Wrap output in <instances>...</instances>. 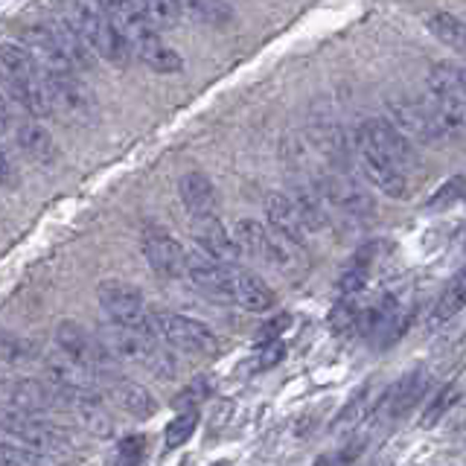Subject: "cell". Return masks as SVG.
<instances>
[{
  "instance_id": "cell-1",
  "label": "cell",
  "mask_w": 466,
  "mask_h": 466,
  "mask_svg": "<svg viewBox=\"0 0 466 466\" xmlns=\"http://www.w3.org/2000/svg\"><path fill=\"white\" fill-rule=\"evenodd\" d=\"M99 339L106 341L111 356L116 361L137 364V368L149 370L157 379H172L178 364L169 353V344L152 329V327H135V324H120V320H108L99 327Z\"/></svg>"
},
{
  "instance_id": "cell-2",
  "label": "cell",
  "mask_w": 466,
  "mask_h": 466,
  "mask_svg": "<svg viewBox=\"0 0 466 466\" xmlns=\"http://www.w3.org/2000/svg\"><path fill=\"white\" fill-rule=\"evenodd\" d=\"M65 21L76 29V35L85 41V47L106 62L123 67L131 58L128 38L116 26L108 12L99 6V0H65Z\"/></svg>"
},
{
  "instance_id": "cell-3",
  "label": "cell",
  "mask_w": 466,
  "mask_h": 466,
  "mask_svg": "<svg viewBox=\"0 0 466 466\" xmlns=\"http://www.w3.org/2000/svg\"><path fill=\"white\" fill-rule=\"evenodd\" d=\"M0 85L4 91L24 106L29 114L47 116L53 114V99L44 82V73L29 47L21 44H0Z\"/></svg>"
},
{
  "instance_id": "cell-4",
  "label": "cell",
  "mask_w": 466,
  "mask_h": 466,
  "mask_svg": "<svg viewBox=\"0 0 466 466\" xmlns=\"http://www.w3.org/2000/svg\"><path fill=\"white\" fill-rule=\"evenodd\" d=\"M0 434L6 441L18 443L35 455L53 458V455H67L70 451V437L53 426V422H44L35 414L21 411V408H12V411H0Z\"/></svg>"
},
{
  "instance_id": "cell-5",
  "label": "cell",
  "mask_w": 466,
  "mask_h": 466,
  "mask_svg": "<svg viewBox=\"0 0 466 466\" xmlns=\"http://www.w3.org/2000/svg\"><path fill=\"white\" fill-rule=\"evenodd\" d=\"M152 329L164 339V344H169V350H178V353H189V356H216L218 353L216 332L196 318L152 309Z\"/></svg>"
},
{
  "instance_id": "cell-6",
  "label": "cell",
  "mask_w": 466,
  "mask_h": 466,
  "mask_svg": "<svg viewBox=\"0 0 466 466\" xmlns=\"http://www.w3.org/2000/svg\"><path fill=\"white\" fill-rule=\"evenodd\" d=\"M56 344L58 350L79 361L82 368H87L96 376V385L102 376H108L111 370H116V359L111 356V350L106 347V341L99 339V332H87L76 320H62L56 329Z\"/></svg>"
},
{
  "instance_id": "cell-7",
  "label": "cell",
  "mask_w": 466,
  "mask_h": 466,
  "mask_svg": "<svg viewBox=\"0 0 466 466\" xmlns=\"http://www.w3.org/2000/svg\"><path fill=\"white\" fill-rule=\"evenodd\" d=\"M356 143L368 146V149H373L382 157H388L390 164L400 167L405 175H408V169H414V164H417L414 143L408 140L390 120H368V123H361L359 135H356Z\"/></svg>"
},
{
  "instance_id": "cell-8",
  "label": "cell",
  "mask_w": 466,
  "mask_h": 466,
  "mask_svg": "<svg viewBox=\"0 0 466 466\" xmlns=\"http://www.w3.org/2000/svg\"><path fill=\"white\" fill-rule=\"evenodd\" d=\"M140 248H143L146 262H149L157 277H164V280H178V277H184L187 251L169 230L157 225H146L140 237Z\"/></svg>"
},
{
  "instance_id": "cell-9",
  "label": "cell",
  "mask_w": 466,
  "mask_h": 466,
  "mask_svg": "<svg viewBox=\"0 0 466 466\" xmlns=\"http://www.w3.org/2000/svg\"><path fill=\"white\" fill-rule=\"evenodd\" d=\"M96 298L111 320L135 324V327H152V309L135 286L120 283V280H108L96 289Z\"/></svg>"
},
{
  "instance_id": "cell-10",
  "label": "cell",
  "mask_w": 466,
  "mask_h": 466,
  "mask_svg": "<svg viewBox=\"0 0 466 466\" xmlns=\"http://www.w3.org/2000/svg\"><path fill=\"white\" fill-rule=\"evenodd\" d=\"M233 266H237V262H233ZM184 277L198 291H204L208 298L233 303V298H230V266L222 259L210 257L208 251H201V248L198 251H187Z\"/></svg>"
},
{
  "instance_id": "cell-11",
  "label": "cell",
  "mask_w": 466,
  "mask_h": 466,
  "mask_svg": "<svg viewBox=\"0 0 466 466\" xmlns=\"http://www.w3.org/2000/svg\"><path fill=\"white\" fill-rule=\"evenodd\" d=\"M388 116L402 135L411 143H443L441 131L434 126V116L426 108V102H411V99H393L388 102Z\"/></svg>"
},
{
  "instance_id": "cell-12",
  "label": "cell",
  "mask_w": 466,
  "mask_h": 466,
  "mask_svg": "<svg viewBox=\"0 0 466 466\" xmlns=\"http://www.w3.org/2000/svg\"><path fill=\"white\" fill-rule=\"evenodd\" d=\"M128 47L137 62H143L155 73H178L184 67V58L178 56V50H172L169 44L160 38V29L155 26H146L140 33L131 35Z\"/></svg>"
},
{
  "instance_id": "cell-13",
  "label": "cell",
  "mask_w": 466,
  "mask_h": 466,
  "mask_svg": "<svg viewBox=\"0 0 466 466\" xmlns=\"http://www.w3.org/2000/svg\"><path fill=\"white\" fill-rule=\"evenodd\" d=\"M53 99V108H62L70 116L87 120L94 114V96L79 79V73H58V76H44Z\"/></svg>"
},
{
  "instance_id": "cell-14",
  "label": "cell",
  "mask_w": 466,
  "mask_h": 466,
  "mask_svg": "<svg viewBox=\"0 0 466 466\" xmlns=\"http://www.w3.org/2000/svg\"><path fill=\"white\" fill-rule=\"evenodd\" d=\"M356 157H359L364 178H368L376 189H382L388 198H405L408 175L400 167H393L388 157H382L379 152L368 149V146H361V143H356Z\"/></svg>"
},
{
  "instance_id": "cell-15",
  "label": "cell",
  "mask_w": 466,
  "mask_h": 466,
  "mask_svg": "<svg viewBox=\"0 0 466 466\" xmlns=\"http://www.w3.org/2000/svg\"><path fill=\"white\" fill-rule=\"evenodd\" d=\"M99 382L108 388L114 402L120 405L123 411H128L131 417L149 420V417L157 414V400L152 397V390H146L140 382H131V379L120 376L116 370H111L108 376H102Z\"/></svg>"
},
{
  "instance_id": "cell-16",
  "label": "cell",
  "mask_w": 466,
  "mask_h": 466,
  "mask_svg": "<svg viewBox=\"0 0 466 466\" xmlns=\"http://www.w3.org/2000/svg\"><path fill=\"white\" fill-rule=\"evenodd\" d=\"M230 298L248 312H271L277 303L274 291L262 283V277L242 266H230Z\"/></svg>"
},
{
  "instance_id": "cell-17",
  "label": "cell",
  "mask_w": 466,
  "mask_h": 466,
  "mask_svg": "<svg viewBox=\"0 0 466 466\" xmlns=\"http://www.w3.org/2000/svg\"><path fill=\"white\" fill-rule=\"evenodd\" d=\"M178 196H181V204L189 213V218L218 216V193L204 172H196V169L184 172L178 178Z\"/></svg>"
},
{
  "instance_id": "cell-18",
  "label": "cell",
  "mask_w": 466,
  "mask_h": 466,
  "mask_svg": "<svg viewBox=\"0 0 466 466\" xmlns=\"http://www.w3.org/2000/svg\"><path fill=\"white\" fill-rule=\"evenodd\" d=\"M426 108L434 116V126L443 140L466 143V99L446 96V94H429Z\"/></svg>"
},
{
  "instance_id": "cell-19",
  "label": "cell",
  "mask_w": 466,
  "mask_h": 466,
  "mask_svg": "<svg viewBox=\"0 0 466 466\" xmlns=\"http://www.w3.org/2000/svg\"><path fill=\"white\" fill-rule=\"evenodd\" d=\"M193 225H196V239H198L201 251H208L210 257L228 262V266H233V262L242 257L233 233H228V228L218 222V216L193 218Z\"/></svg>"
},
{
  "instance_id": "cell-20",
  "label": "cell",
  "mask_w": 466,
  "mask_h": 466,
  "mask_svg": "<svg viewBox=\"0 0 466 466\" xmlns=\"http://www.w3.org/2000/svg\"><path fill=\"white\" fill-rule=\"evenodd\" d=\"M9 402L15 408H21V411H29V414H44V411H53V408H65L58 388L53 382L50 385L35 382V379L15 382L9 388Z\"/></svg>"
},
{
  "instance_id": "cell-21",
  "label": "cell",
  "mask_w": 466,
  "mask_h": 466,
  "mask_svg": "<svg viewBox=\"0 0 466 466\" xmlns=\"http://www.w3.org/2000/svg\"><path fill=\"white\" fill-rule=\"evenodd\" d=\"M426 385H429L426 370H414V373L402 376L400 382L385 393L382 411H385L390 420L405 417V414L411 411V408L422 400V393H426Z\"/></svg>"
},
{
  "instance_id": "cell-22",
  "label": "cell",
  "mask_w": 466,
  "mask_h": 466,
  "mask_svg": "<svg viewBox=\"0 0 466 466\" xmlns=\"http://www.w3.org/2000/svg\"><path fill=\"white\" fill-rule=\"evenodd\" d=\"M15 143H18V149L38 167H53L58 160L53 135L38 123H24L15 128Z\"/></svg>"
},
{
  "instance_id": "cell-23",
  "label": "cell",
  "mask_w": 466,
  "mask_h": 466,
  "mask_svg": "<svg viewBox=\"0 0 466 466\" xmlns=\"http://www.w3.org/2000/svg\"><path fill=\"white\" fill-rule=\"evenodd\" d=\"M266 216H268V225L274 230L286 233L289 239L303 242L306 228H303V218H300L298 204H295V198H291V196H286V193H268L266 196Z\"/></svg>"
},
{
  "instance_id": "cell-24",
  "label": "cell",
  "mask_w": 466,
  "mask_h": 466,
  "mask_svg": "<svg viewBox=\"0 0 466 466\" xmlns=\"http://www.w3.org/2000/svg\"><path fill=\"white\" fill-rule=\"evenodd\" d=\"M466 306V271H461L455 280H451L446 289H443V295L437 298L434 303V309H431V318H429V324L431 327H443L446 320L455 318L461 309Z\"/></svg>"
},
{
  "instance_id": "cell-25",
  "label": "cell",
  "mask_w": 466,
  "mask_h": 466,
  "mask_svg": "<svg viewBox=\"0 0 466 466\" xmlns=\"http://www.w3.org/2000/svg\"><path fill=\"white\" fill-rule=\"evenodd\" d=\"M429 91L431 94H446V96H458L466 99V67L441 62L429 70Z\"/></svg>"
},
{
  "instance_id": "cell-26",
  "label": "cell",
  "mask_w": 466,
  "mask_h": 466,
  "mask_svg": "<svg viewBox=\"0 0 466 466\" xmlns=\"http://www.w3.org/2000/svg\"><path fill=\"white\" fill-rule=\"evenodd\" d=\"M429 29L434 38H441L446 47L455 50L461 58H466V24L449 12H434L429 15Z\"/></svg>"
},
{
  "instance_id": "cell-27",
  "label": "cell",
  "mask_w": 466,
  "mask_h": 466,
  "mask_svg": "<svg viewBox=\"0 0 466 466\" xmlns=\"http://www.w3.org/2000/svg\"><path fill=\"white\" fill-rule=\"evenodd\" d=\"M99 6L108 12V18L123 29L126 38H131L140 29L152 26L149 21L143 18V12L137 6V0H99Z\"/></svg>"
},
{
  "instance_id": "cell-28",
  "label": "cell",
  "mask_w": 466,
  "mask_h": 466,
  "mask_svg": "<svg viewBox=\"0 0 466 466\" xmlns=\"http://www.w3.org/2000/svg\"><path fill=\"white\" fill-rule=\"evenodd\" d=\"M233 239H237L242 257L262 259V251H266V239H268V225L254 222V218H239V222L233 225Z\"/></svg>"
},
{
  "instance_id": "cell-29",
  "label": "cell",
  "mask_w": 466,
  "mask_h": 466,
  "mask_svg": "<svg viewBox=\"0 0 466 466\" xmlns=\"http://www.w3.org/2000/svg\"><path fill=\"white\" fill-rule=\"evenodd\" d=\"M143 18L155 29H169L181 21V0H137Z\"/></svg>"
},
{
  "instance_id": "cell-30",
  "label": "cell",
  "mask_w": 466,
  "mask_h": 466,
  "mask_svg": "<svg viewBox=\"0 0 466 466\" xmlns=\"http://www.w3.org/2000/svg\"><path fill=\"white\" fill-rule=\"evenodd\" d=\"M181 12L201 24H225L230 21V6L225 0H181Z\"/></svg>"
},
{
  "instance_id": "cell-31",
  "label": "cell",
  "mask_w": 466,
  "mask_h": 466,
  "mask_svg": "<svg viewBox=\"0 0 466 466\" xmlns=\"http://www.w3.org/2000/svg\"><path fill=\"white\" fill-rule=\"evenodd\" d=\"M198 426V411H181L178 417H175L169 426H167V434H164V441H167V449H178L184 446L189 437H193Z\"/></svg>"
},
{
  "instance_id": "cell-32",
  "label": "cell",
  "mask_w": 466,
  "mask_h": 466,
  "mask_svg": "<svg viewBox=\"0 0 466 466\" xmlns=\"http://www.w3.org/2000/svg\"><path fill=\"white\" fill-rule=\"evenodd\" d=\"M455 400H458V388H455V385H446V388L434 397V402L426 408V414H422V422H420V426H422V429L437 426V422L443 420V414L449 411V408L455 405Z\"/></svg>"
},
{
  "instance_id": "cell-33",
  "label": "cell",
  "mask_w": 466,
  "mask_h": 466,
  "mask_svg": "<svg viewBox=\"0 0 466 466\" xmlns=\"http://www.w3.org/2000/svg\"><path fill=\"white\" fill-rule=\"evenodd\" d=\"M368 277H370V268H368V266H361V262L353 259V266H350V268L339 277V291H341V298H356L359 291L364 289V283H368Z\"/></svg>"
},
{
  "instance_id": "cell-34",
  "label": "cell",
  "mask_w": 466,
  "mask_h": 466,
  "mask_svg": "<svg viewBox=\"0 0 466 466\" xmlns=\"http://www.w3.org/2000/svg\"><path fill=\"white\" fill-rule=\"evenodd\" d=\"M359 309L353 306V298H344L341 303H335L332 306V312H329V324L335 332H347V329H353L359 324Z\"/></svg>"
},
{
  "instance_id": "cell-35",
  "label": "cell",
  "mask_w": 466,
  "mask_h": 466,
  "mask_svg": "<svg viewBox=\"0 0 466 466\" xmlns=\"http://www.w3.org/2000/svg\"><path fill=\"white\" fill-rule=\"evenodd\" d=\"M146 437L143 434H128L123 437V443L116 446V461L120 463H140L146 458Z\"/></svg>"
},
{
  "instance_id": "cell-36",
  "label": "cell",
  "mask_w": 466,
  "mask_h": 466,
  "mask_svg": "<svg viewBox=\"0 0 466 466\" xmlns=\"http://www.w3.org/2000/svg\"><path fill=\"white\" fill-rule=\"evenodd\" d=\"M466 193V175H458V178H451L446 187H441V193H434L429 198V208H443V204L455 201Z\"/></svg>"
},
{
  "instance_id": "cell-37",
  "label": "cell",
  "mask_w": 466,
  "mask_h": 466,
  "mask_svg": "<svg viewBox=\"0 0 466 466\" xmlns=\"http://www.w3.org/2000/svg\"><path fill=\"white\" fill-rule=\"evenodd\" d=\"M44 455H35V451H29L24 446H9V443H0V463H41Z\"/></svg>"
},
{
  "instance_id": "cell-38",
  "label": "cell",
  "mask_w": 466,
  "mask_h": 466,
  "mask_svg": "<svg viewBox=\"0 0 466 466\" xmlns=\"http://www.w3.org/2000/svg\"><path fill=\"white\" fill-rule=\"evenodd\" d=\"M18 181H21V175H18V167H15L12 155L6 152V146L0 143V187L12 189V187H18Z\"/></svg>"
},
{
  "instance_id": "cell-39",
  "label": "cell",
  "mask_w": 466,
  "mask_h": 466,
  "mask_svg": "<svg viewBox=\"0 0 466 466\" xmlns=\"http://www.w3.org/2000/svg\"><path fill=\"white\" fill-rule=\"evenodd\" d=\"M289 327V315H277L274 320H268L266 327H262V332L257 335V341L259 344H268V341H277L280 339V332Z\"/></svg>"
},
{
  "instance_id": "cell-40",
  "label": "cell",
  "mask_w": 466,
  "mask_h": 466,
  "mask_svg": "<svg viewBox=\"0 0 466 466\" xmlns=\"http://www.w3.org/2000/svg\"><path fill=\"white\" fill-rule=\"evenodd\" d=\"M9 128H12V111L6 106V99L0 96V135H6Z\"/></svg>"
}]
</instances>
